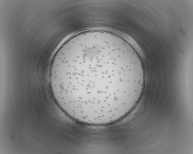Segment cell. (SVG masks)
<instances>
[{
  "label": "cell",
  "mask_w": 193,
  "mask_h": 154,
  "mask_svg": "<svg viewBox=\"0 0 193 154\" xmlns=\"http://www.w3.org/2000/svg\"><path fill=\"white\" fill-rule=\"evenodd\" d=\"M144 81L137 52L124 39L104 30L78 34L58 49L50 84L68 116L93 125L118 121L136 105Z\"/></svg>",
  "instance_id": "cell-1"
}]
</instances>
